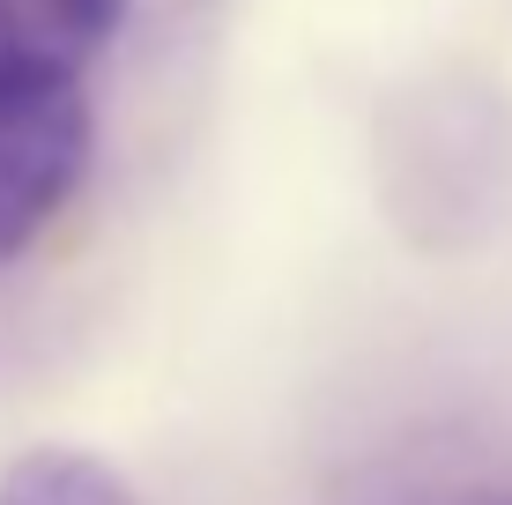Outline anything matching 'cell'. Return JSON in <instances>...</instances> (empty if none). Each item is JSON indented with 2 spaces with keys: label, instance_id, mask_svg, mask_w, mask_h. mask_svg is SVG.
I'll return each mask as SVG.
<instances>
[{
  "label": "cell",
  "instance_id": "6da1fadb",
  "mask_svg": "<svg viewBox=\"0 0 512 505\" xmlns=\"http://www.w3.org/2000/svg\"><path fill=\"white\" fill-rule=\"evenodd\" d=\"M97 119L82 67H0V268L45 238V223L90 171Z\"/></svg>",
  "mask_w": 512,
  "mask_h": 505
},
{
  "label": "cell",
  "instance_id": "7a4b0ae2",
  "mask_svg": "<svg viewBox=\"0 0 512 505\" xmlns=\"http://www.w3.org/2000/svg\"><path fill=\"white\" fill-rule=\"evenodd\" d=\"M127 0H0V67H90Z\"/></svg>",
  "mask_w": 512,
  "mask_h": 505
},
{
  "label": "cell",
  "instance_id": "3957f363",
  "mask_svg": "<svg viewBox=\"0 0 512 505\" xmlns=\"http://www.w3.org/2000/svg\"><path fill=\"white\" fill-rule=\"evenodd\" d=\"M0 505H141L112 461L82 446H30L0 468Z\"/></svg>",
  "mask_w": 512,
  "mask_h": 505
},
{
  "label": "cell",
  "instance_id": "277c9868",
  "mask_svg": "<svg viewBox=\"0 0 512 505\" xmlns=\"http://www.w3.org/2000/svg\"><path fill=\"white\" fill-rule=\"evenodd\" d=\"M505 505H512V498H505Z\"/></svg>",
  "mask_w": 512,
  "mask_h": 505
}]
</instances>
